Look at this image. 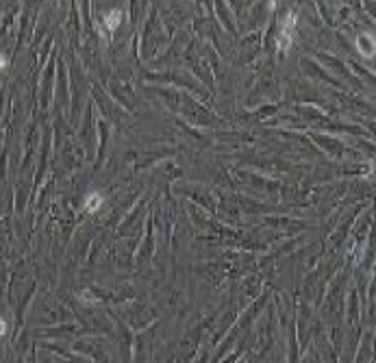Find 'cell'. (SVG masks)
<instances>
[{
  "instance_id": "cell-4",
  "label": "cell",
  "mask_w": 376,
  "mask_h": 363,
  "mask_svg": "<svg viewBox=\"0 0 376 363\" xmlns=\"http://www.w3.org/2000/svg\"><path fill=\"white\" fill-rule=\"evenodd\" d=\"M4 333H7V322H4L2 318H0V337H2Z\"/></svg>"
},
{
  "instance_id": "cell-3",
  "label": "cell",
  "mask_w": 376,
  "mask_h": 363,
  "mask_svg": "<svg viewBox=\"0 0 376 363\" xmlns=\"http://www.w3.org/2000/svg\"><path fill=\"white\" fill-rule=\"evenodd\" d=\"M120 22H122V11H120V9H113L111 13L105 15V24H107L109 31H116L118 26H120Z\"/></svg>"
},
{
  "instance_id": "cell-2",
  "label": "cell",
  "mask_w": 376,
  "mask_h": 363,
  "mask_svg": "<svg viewBox=\"0 0 376 363\" xmlns=\"http://www.w3.org/2000/svg\"><path fill=\"white\" fill-rule=\"evenodd\" d=\"M102 200H105V198H102L100 191H91V194L85 198L83 207L87 209V211H98V209H100V205H102Z\"/></svg>"
},
{
  "instance_id": "cell-1",
  "label": "cell",
  "mask_w": 376,
  "mask_h": 363,
  "mask_svg": "<svg viewBox=\"0 0 376 363\" xmlns=\"http://www.w3.org/2000/svg\"><path fill=\"white\" fill-rule=\"evenodd\" d=\"M293 33H296V15L290 13L285 20L281 22V37H279V48L283 52L292 46L293 42Z\"/></svg>"
},
{
  "instance_id": "cell-5",
  "label": "cell",
  "mask_w": 376,
  "mask_h": 363,
  "mask_svg": "<svg viewBox=\"0 0 376 363\" xmlns=\"http://www.w3.org/2000/svg\"><path fill=\"white\" fill-rule=\"evenodd\" d=\"M7 57H0V70H2V68H7Z\"/></svg>"
}]
</instances>
